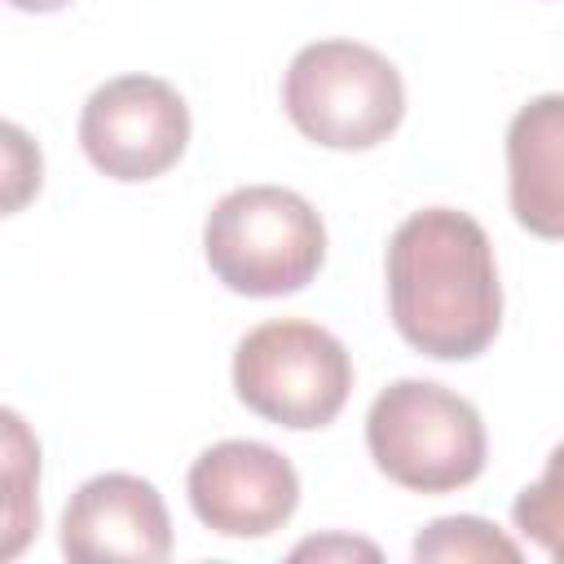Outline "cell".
Masks as SVG:
<instances>
[{
    "label": "cell",
    "mask_w": 564,
    "mask_h": 564,
    "mask_svg": "<svg viewBox=\"0 0 564 564\" xmlns=\"http://www.w3.org/2000/svg\"><path fill=\"white\" fill-rule=\"evenodd\" d=\"M388 308L414 352L436 361L480 357L502 326L489 234L454 207L405 216L388 242Z\"/></svg>",
    "instance_id": "6da1fadb"
},
{
    "label": "cell",
    "mask_w": 564,
    "mask_h": 564,
    "mask_svg": "<svg viewBox=\"0 0 564 564\" xmlns=\"http://www.w3.org/2000/svg\"><path fill=\"white\" fill-rule=\"evenodd\" d=\"M212 273L256 300L304 291L326 260V225L308 198L282 185L229 189L203 225Z\"/></svg>",
    "instance_id": "7a4b0ae2"
},
{
    "label": "cell",
    "mask_w": 564,
    "mask_h": 564,
    "mask_svg": "<svg viewBox=\"0 0 564 564\" xmlns=\"http://www.w3.org/2000/svg\"><path fill=\"white\" fill-rule=\"evenodd\" d=\"M375 467L414 494H449L485 471V423L476 405L432 379L388 383L366 414Z\"/></svg>",
    "instance_id": "3957f363"
},
{
    "label": "cell",
    "mask_w": 564,
    "mask_h": 564,
    "mask_svg": "<svg viewBox=\"0 0 564 564\" xmlns=\"http://www.w3.org/2000/svg\"><path fill=\"white\" fill-rule=\"evenodd\" d=\"M286 119L326 150H370L388 141L405 115L397 66L357 40L304 44L282 79Z\"/></svg>",
    "instance_id": "277c9868"
},
{
    "label": "cell",
    "mask_w": 564,
    "mask_h": 564,
    "mask_svg": "<svg viewBox=\"0 0 564 564\" xmlns=\"http://www.w3.org/2000/svg\"><path fill=\"white\" fill-rule=\"evenodd\" d=\"M234 392L260 419L313 432L344 410L352 392V357L317 322H260L234 348Z\"/></svg>",
    "instance_id": "5b68a950"
},
{
    "label": "cell",
    "mask_w": 564,
    "mask_h": 564,
    "mask_svg": "<svg viewBox=\"0 0 564 564\" xmlns=\"http://www.w3.org/2000/svg\"><path fill=\"white\" fill-rule=\"evenodd\" d=\"M79 145L110 181H154L189 145V106L159 75L106 79L84 101Z\"/></svg>",
    "instance_id": "8992f818"
},
{
    "label": "cell",
    "mask_w": 564,
    "mask_h": 564,
    "mask_svg": "<svg viewBox=\"0 0 564 564\" xmlns=\"http://www.w3.org/2000/svg\"><path fill=\"white\" fill-rule=\"evenodd\" d=\"M194 516L220 538H269L300 507V476L264 441H220L185 476Z\"/></svg>",
    "instance_id": "52a82bcc"
},
{
    "label": "cell",
    "mask_w": 564,
    "mask_h": 564,
    "mask_svg": "<svg viewBox=\"0 0 564 564\" xmlns=\"http://www.w3.org/2000/svg\"><path fill=\"white\" fill-rule=\"evenodd\" d=\"M62 551L79 564L128 560L159 564L172 555V520L163 494L128 471L84 480L62 511Z\"/></svg>",
    "instance_id": "ba28073f"
},
{
    "label": "cell",
    "mask_w": 564,
    "mask_h": 564,
    "mask_svg": "<svg viewBox=\"0 0 564 564\" xmlns=\"http://www.w3.org/2000/svg\"><path fill=\"white\" fill-rule=\"evenodd\" d=\"M511 216L551 242H564V93H542L507 128Z\"/></svg>",
    "instance_id": "9c48e42d"
},
{
    "label": "cell",
    "mask_w": 564,
    "mask_h": 564,
    "mask_svg": "<svg viewBox=\"0 0 564 564\" xmlns=\"http://www.w3.org/2000/svg\"><path fill=\"white\" fill-rule=\"evenodd\" d=\"M4 489H9V502H4V546L0 555L13 560L26 538L40 529V507H35V480H40V445L31 441L26 423L18 419V410H4Z\"/></svg>",
    "instance_id": "30bf717a"
},
{
    "label": "cell",
    "mask_w": 564,
    "mask_h": 564,
    "mask_svg": "<svg viewBox=\"0 0 564 564\" xmlns=\"http://www.w3.org/2000/svg\"><path fill=\"white\" fill-rule=\"evenodd\" d=\"M511 520L529 542H538L551 560L564 564V441L551 449L546 471L516 494Z\"/></svg>",
    "instance_id": "8fae6325"
},
{
    "label": "cell",
    "mask_w": 564,
    "mask_h": 564,
    "mask_svg": "<svg viewBox=\"0 0 564 564\" xmlns=\"http://www.w3.org/2000/svg\"><path fill=\"white\" fill-rule=\"evenodd\" d=\"M414 560H507L520 564V546L498 533V524L480 516H445L432 520L414 538Z\"/></svg>",
    "instance_id": "7c38bea8"
},
{
    "label": "cell",
    "mask_w": 564,
    "mask_h": 564,
    "mask_svg": "<svg viewBox=\"0 0 564 564\" xmlns=\"http://www.w3.org/2000/svg\"><path fill=\"white\" fill-rule=\"evenodd\" d=\"M13 9H22V13H57V9H66L70 0H9Z\"/></svg>",
    "instance_id": "4fadbf2b"
}]
</instances>
